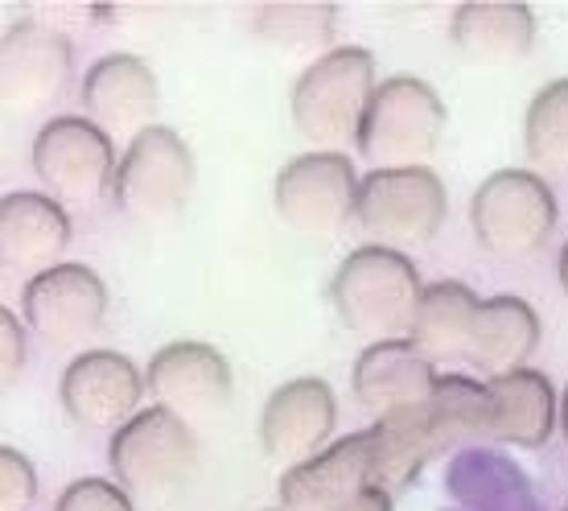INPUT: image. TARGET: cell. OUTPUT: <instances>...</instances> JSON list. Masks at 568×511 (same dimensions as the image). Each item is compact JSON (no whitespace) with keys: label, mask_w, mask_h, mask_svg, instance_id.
Here are the masks:
<instances>
[{"label":"cell","mask_w":568,"mask_h":511,"mask_svg":"<svg viewBox=\"0 0 568 511\" xmlns=\"http://www.w3.org/2000/svg\"><path fill=\"white\" fill-rule=\"evenodd\" d=\"M194 190V153L173 128H144L129 141V153L115 170V207L136 223H165L190 202Z\"/></svg>","instance_id":"6"},{"label":"cell","mask_w":568,"mask_h":511,"mask_svg":"<svg viewBox=\"0 0 568 511\" xmlns=\"http://www.w3.org/2000/svg\"><path fill=\"white\" fill-rule=\"evenodd\" d=\"M358 178L355 161L346 153H301L293 157L276 182H272V207L288 231L305 240H329L351 219H358Z\"/></svg>","instance_id":"5"},{"label":"cell","mask_w":568,"mask_h":511,"mask_svg":"<svg viewBox=\"0 0 568 511\" xmlns=\"http://www.w3.org/2000/svg\"><path fill=\"white\" fill-rule=\"evenodd\" d=\"M71 248V219L45 190H13L0 199V260L9 272H45Z\"/></svg>","instance_id":"17"},{"label":"cell","mask_w":568,"mask_h":511,"mask_svg":"<svg viewBox=\"0 0 568 511\" xmlns=\"http://www.w3.org/2000/svg\"><path fill=\"white\" fill-rule=\"evenodd\" d=\"M440 137H445L440 96L416 74H396L375 87V100L363 116L355 144L375 170H413L437 153Z\"/></svg>","instance_id":"3"},{"label":"cell","mask_w":568,"mask_h":511,"mask_svg":"<svg viewBox=\"0 0 568 511\" xmlns=\"http://www.w3.org/2000/svg\"><path fill=\"white\" fill-rule=\"evenodd\" d=\"M428 429L437 438V450L449 454L466 441L495 438V404H490V388L469 375H440L433 397L425 400Z\"/></svg>","instance_id":"24"},{"label":"cell","mask_w":568,"mask_h":511,"mask_svg":"<svg viewBox=\"0 0 568 511\" xmlns=\"http://www.w3.org/2000/svg\"><path fill=\"white\" fill-rule=\"evenodd\" d=\"M334 425H338V397L326 380L301 375V380L281 383L260 412V445L272 462L281 467H301L317 458L326 445H334Z\"/></svg>","instance_id":"11"},{"label":"cell","mask_w":568,"mask_h":511,"mask_svg":"<svg viewBox=\"0 0 568 511\" xmlns=\"http://www.w3.org/2000/svg\"><path fill=\"white\" fill-rule=\"evenodd\" d=\"M338 4H260L252 29L284 50H322L334 38Z\"/></svg>","instance_id":"26"},{"label":"cell","mask_w":568,"mask_h":511,"mask_svg":"<svg viewBox=\"0 0 568 511\" xmlns=\"http://www.w3.org/2000/svg\"><path fill=\"white\" fill-rule=\"evenodd\" d=\"M375 87V58L358 46H334L313 58L293 83L288 116L305 141H313L322 153H338V144L358 141Z\"/></svg>","instance_id":"2"},{"label":"cell","mask_w":568,"mask_h":511,"mask_svg":"<svg viewBox=\"0 0 568 511\" xmlns=\"http://www.w3.org/2000/svg\"><path fill=\"white\" fill-rule=\"evenodd\" d=\"M445 223V186L428 166L371 170L358 186V228L384 248H420Z\"/></svg>","instance_id":"7"},{"label":"cell","mask_w":568,"mask_h":511,"mask_svg":"<svg viewBox=\"0 0 568 511\" xmlns=\"http://www.w3.org/2000/svg\"><path fill=\"white\" fill-rule=\"evenodd\" d=\"M478 310H483V301L474 298L469 284H462V281L425 284L408 342H413L428 363H454V359H466L469 339H474V322H478Z\"/></svg>","instance_id":"22"},{"label":"cell","mask_w":568,"mask_h":511,"mask_svg":"<svg viewBox=\"0 0 568 511\" xmlns=\"http://www.w3.org/2000/svg\"><path fill=\"white\" fill-rule=\"evenodd\" d=\"M560 429H565V438H568V388H565V397H560Z\"/></svg>","instance_id":"32"},{"label":"cell","mask_w":568,"mask_h":511,"mask_svg":"<svg viewBox=\"0 0 568 511\" xmlns=\"http://www.w3.org/2000/svg\"><path fill=\"white\" fill-rule=\"evenodd\" d=\"M33 173L45 194L58 202L87 207L115 186V149L112 137L95 128L87 116H54L33 141Z\"/></svg>","instance_id":"8"},{"label":"cell","mask_w":568,"mask_h":511,"mask_svg":"<svg viewBox=\"0 0 568 511\" xmlns=\"http://www.w3.org/2000/svg\"><path fill=\"white\" fill-rule=\"evenodd\" d=\"M367 438H371V467H375V491H387V495L404 491L440 454L437 438L428 429L425 404L379 417L367 429Z\"/></svg>","instance_id":"23"},{"label":"cell","mask_w":568,"mask_h":511,"mask_svg":"<svg viewBox=\"0 0 568 511\" xmlns=\"http://www.w3.org/2000/svg\"><path fill=\"white\" fill-rule=\"evenodd\" d=\"M79 100H83L87 120L103 128L108 137L115 132L141 137L153 120L161 91H156V74L149 62H141L136 54H108L87 67Z\"/></svg>","instance_id":"16"},{"label":"cell","mask_w":568,"mask_h":511,"mask_svg":"<svg viewBox=\"0 0 568 511\" xmlns=\"http://www.w3.org/2000/svg\"><path fill=\"white\" fill-rule=\"evenodd\" d=\"M486 388H490V404H495V441L536 450L552 438L560 400L544 371H507V375L486 380Z\"/></svg>","instance_id":"20"},{"label":"cell","mask_w":568,"mask_h":511,"mask_svg":"<svg viewBox=\"0 0 568 511\" xmlns=\"http://www.w3.org/2000/svg\"><path fill=\"white\" fill-rule=\"evenodd\" d=\"M38 499V470L21 450H0V511H29Z\"/></svg>","instance_id":"27"},{"label":"cell","mask_w":568,"mask_h":511,"mask_svg":"<svg viewBox=\"0 0 568 511\" xmlns=\"http://www.w3.org/2000/svg\"><path fill=\"white\" fill-rule=\"evenodd\" d=\"M26 363V334H21V318L13 310H0V380L13 383L17 371Z\"/></svg>","instance_id":"29"},{"label":"cell","mask_w":568,"mask_h":511,"mask_svg":"<svg viewBox=\"0 0 568 511\" xmlns=\"http://www.w3.org/2000/svg\"><path fill=\"white\" fill-rule=\"evenodd\" d=\"M74 71L67 33L45 21H17L0 38V96L13 112H38L62 96Z\"/></svg>","instance_id":"13"},{"label":"cell","mask_w":568,"mask_h":511,"mask_svg":"<svg viewBox=\"0 0 568 511\" xmlns=\"http://www.w3.org/2000/svg\"><path fill=\"white\" fill-rule=\"evenodd\" d=\"M144 383L161 409L178 412L182 421H206L214 412L227 409L231 400V363L211 342H165L144 371Z\"/></svg>","instance_id":"12"},{"label":"cell","mask_w":568,"mask_h":511,"mask_svg":"<svg viewBox=\"0 0 568 511\" xmlns=\"http://www.w3.org/2000/svg\"><path fill=\"white\" fill-rule=\"evenodd\" d=\"M342 511H392V495H387V491H375V487H371L367 495H358L355 503H351V508H342Z\"/></svg>","instance_id":"30"},{"label":"cell","mask_w":568,"mask_h":511,"mask_svg":"<svg viewBox=\"0 0 568 511\" xmlns=\"http://www.w3.org/2000/svg\"><path fill=\"white\" fill-rule=\"evenodd\" d=\"M144 388L149 383L129 355L83 351L79 359H71V368L62 371L58 397H62V409L71 412V421H79L83 429H112L115 433L141 412Z\"/></svg>","instance_id":"14"},{"label":"cell","mask_w":568,"mask_h":511,"mask_svg":"<svg viewBox=\"0 0 568 511\" xmlns=\"http://www.w3.org/2000/svg\"><path fill=\"white\" fill-rule=\"evenodd\" d=\"M536 347H540V318H536V310L524 298L503 293V298L483 301L466 359L495 380V375L527 368Z\"/></svg>","instance_id":"21"},{"label":"cell","mask_w":568,"mask_h":511,"mask_svg":"<svg viewBox=\"0 0 568 511\" xmlns=\"http://www.w3.org/2000/svg\"><path fill=\"white\" fill-rule=\"evenodd\" d=\"M54 511H132L129 491L108 479H79L58 495Z\"/></svg>","instance_id":"28"},{"label":"cell","mask_w":568,"mask_h":511,"mask_svg":"<svg viewBox=\"0 0 568 511\" xmlns=\"http://www.w3.org/2000/svg\"><path fill=\"white\" fill-rule=\"evenodd\" d=\"M556 272H560V284H565V293H568V243L560 248V264H556Z\"/></svg>","instance_id":"31"},{"label":"cell","mask_w":568,"mask_h":511,"mask_svg":"<svg viewBox=\"0 0 568 511\" xmlns=\"http://www.w3.org/2000/svg\"><path fill=\"white\" fill-rule=\"evenodd\" d=\"M437 380L433 363L408 339L367 342V351L355 359V397L375 421L425 404Z\"/></svg>","instance_id":"18"},{"label":"cell","mask_w":568,"mask_h":511,"mask_svg":"<svg viewBox=\"0 0 568 511\" xmlns=\"http://www.w3.org/2000/svg\"><path fill=\"white\" fill-rule=\"evenodd\" d=\"M420 272L404 252L384 243H363L346 255L329 281V301L342 327L371 342H396L413 334L420 305Z\"/></svg>","instance_id":"1"},{"label":"cell","mask_w":568,"mask_h":511,"mask_svg":"<svg viewBox=\"0 0 568 511\" xmlns=\"http://www.w3.org/2000/svg\"><path fill=\"white\" fill-rule=\"evenodd\" d=\"M21 318L58 351L83 347L108 318V284L87 264H54L26 281Z\"/></svg>","instance_id":"10"},{"label":"cell","mask_w":568,"mask_h":511,"mask_svg":"<svg viewBox=\"0 0 568 511\" xmlns=\"http://www.w3.org/2000/svg\"><path fill=\"white\" fill-rule=\"evenodd\" d=\"M449 38L474 62H515L536 42V13L515 0H466L454 9Z\"/></svg>","instance_id":"19"},{"label":"cell","mask_w":568,"mask_h":511,"mask_svg":"<svg viewBox=\"0 0 568 511\" xmlns=\"http://www.w3.org/2000/svg\"><path fill=\"white\" fill-rule=\"evenodd\" d=\"M524 149L548 178L568 173V79L540 87L524 120Z\"/></svg>","instance_id":"25"},{"label":"cell","mask_w":568,"mask_h":511,"mask_svg":"<svg viewBox=\"0 0 568 511\" xmlns=\"http://www.w3.org/2000/svg\"><path fill=\"white\" fill-rule=\"evenodd\" d=\"M375 487L371 438L351 433L326 445L317 458L281 474V511H342Z\"/></svg>","instance_id":"15"},{"label":"cell","mask_w":568,"mask_h":511,"mask_svg":"<svg viewBox=\"0 0 568 511\" xmlns=\"http://www.w3.org/2000/svg\"><path fill=\"white\" fill-rule=\"evenodd\" d=\"M194 458L199 445L190 421L161 404L136 412L129 425L115 429L108 445V462L129 491H170L194 470Z\"/></svg>","instance_id":"9"},{"label":"cell","mask_w":568,"mask_h":511,"mask_svg":"<svg viewBox=\"0 0 568 511\" xmlns=\"http://www.w3.org/2000/svg\"><path fill=\"white\" fill-rule=\"evenodd\" d=\"M469 228L498 260H527L556 228V194L540 173L498 170L469 199Z\"/></svg>","instance_id":"4"}]
</instances>
